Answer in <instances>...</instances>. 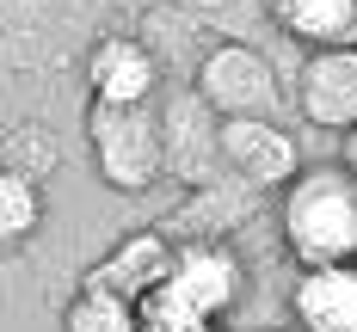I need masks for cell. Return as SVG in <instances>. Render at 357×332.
Instances as JSON below:
<instances>
[{"instance_id":"13","label":"cell","mask_w":357,"mask_h":332,"mask_svg":"<svg viewBox=\"0 0 357 332\" xmlns=\"http://www.w3.org/2000/svg\"><path fill=\"white\" fill-rule=\"evenodd\" d=\"M62 332H136V301L111 290H80L62 308Z\"/></svg>"},{"instance_id":"11","label":"cell","mask_w":357,"mask_h":332,"mask_svg":"<svg viewBox=\"0 0 357 332\" xmlns=\"http://www.w3.org/2000/svg\"><path fill=\"white\" fill-rule=\"evenodd\" d=\"M271 19L302 49H357V0H271Z\"/></svg>"},{"instance_id":"6","label":"cell","mask_w":357,"mask_h":332,"mask_svg":"<svg viewBox=\"0 0 357 332\" xmlns=\"http://www.w3.org/2000/svg\"><path fill=\"white\" fill-rule=\"evenodd\" d=\"M154 86H160V62L142 37L111 31L86 49V93L99 105H154Z\"/></svg>"},{"instance_id":"3","label":"cell","mask_w":357,"mask_h":332,"mask_svg":"<svg viewBox=\"0 0 357 332\" xmlns=\"http://www.w3.org/2000/svg\"><path fill=\"white\" fill-rule=\"evenodd\" d=\"M191 93H197L215 117H278V105H284L278 68H271L252 43H215V49H204Z\"/></svg>"},{"instance_id":"15","label":"cell","mask_w":357,"mask_h":332,"mask_svg":"<svg viewBox=\"0 0 357 332\" xmlns=\"http://www.w3.org/2000/svg\"><path fill=\"white\" fill-rule=\"evenodd\" d=\"M339 142H345V154H339V166H345V173L357 179V123L345 129V136H339Z\"/></svg>"},{"instance_id":"9","label":"cell","mask_w":357,"mask_h":332,"mask_svg":"<svg viewBox=\"0 0 357 332\" xmlns=\"http://www.w3.org/2000/svg\"><path fill=\"white\" fill-rule=\"evenodd\" d=\"M215 117L197 93H178L173 99V111L160 117V148H167V166H173L185 184H210L215 173V160H222V148H215Z\"/></svg>"},{"instance_id":"5","label":"cell","mask_w":357,"mask_h":332,"mask_svg":"<svg viewBox=\"0 0 357 332\" xmlns=\"http://www.w3.org/2000/svg\"><path fill=\"white\" fill-rule=\"evenodd\" d=\"M296 111L302 123L345 136L357 123V49H308L296 74Z\"/></svg>"},{"instance_id":"10","label":"cell","mask_w":357,"mask_h":332,"mask_svg":"<svg viewBox=\"0 0 357 332\" xmlns=\"http://www.w3.org/2000/svg\"><path fill=\"white\" fill-rule=\"evenodd\" d=\"M296 332H357V264H321L289 283Z\"/></svg>"},{"instance_id":"1","label":"cell","mask_w":357,"mask_h":332,"mask_svg":"<svg viewBox=\"0 0 357 332\" xmlns=\"http://www.w3.org/2000/svg\"><path fill=\"white\" fill-rule=\"evenodd\" d=\"M278 234L302 271L357 264V179L339 160L302 166L278 197Z\"/></svg>"},{"instance_id":"8","label":"cell","mask_w":357,"mask_h":332,"mask_svg":"<svg viewBox=\"0 0 357 332\" xmlns=\"http://www.w3.org/2000/svg\"><path fill=\"white\" fill-rule=\"evenodd\" d=\"M173 234H160V228H142V234H130V240H117L93 271H86V283L80 290H111L123 295V301H142L154 283H167L173 277Z\"/></svg>"},{"instance_id":"2","label":"cell","mask_w":357,"mask_h":332,"mask_svg":"<svg viewBox=\"0 0 357 332\" xmlns=\"http://www.w3.org/2000/svg\"><path fill=\"white\" fill-rule=\"evenodd\" d=\"M86 148L93 166L111 191L142 197L167 173V148H160V111L154 105H86Z\"/></svg>"},{"instance_id":"12","label":"cell","mask_w":357,"mask_h":332,"mask_svg":"<svg viewBox=\"0 0 357 332\" xmlns=\"http://www.w3.org/2000/svg\"><path fill=\"white\" fill-rule=\"evenodd\" d=\"M43 184L25 166H0V246H25L43 228Z\"/></svg>"},{"instance_id":"14","label":"cell","mask_w":357,"mask_h":332,"mask_svg":"<svg viewBox=\"0 0 357 332\" xmlns=\"http://www.w3.org/2000/svg\"><path fill=\"white\" fill-rule=\"evenodd\" d=\"M136 332H215L173 283H154V290L136 301Z\"/></svg>"},{"instance_id":"7","label":"cell","mask_w":357,"mask_h":332,"mask_svg":"<svg viewBox=\"0 0 357 332\" xmlns=\"http://www.w3.org/2000/svg\"><path fill=\"white\" fill-rule=\"evenodd\" d=\"M204 320H222L241 301V258L228 253L222 240H178L173 246V277H167Z\"/></svg>"},{"instance_id":"4","label":"cell","mask_w":357,"mask_h":332,"mask_svg":"<svg viewBox=\"0 0 357 332\" xmlns=\"http://www.w3.org/2000/svg\"><path fill=\"white\" fill-rule=\"evenodd\" d=\"M215 148H222V166L252 191H284L302 173V148L284 123L271 117H222L215 123Z\"/></svg>"}]
</instances>
